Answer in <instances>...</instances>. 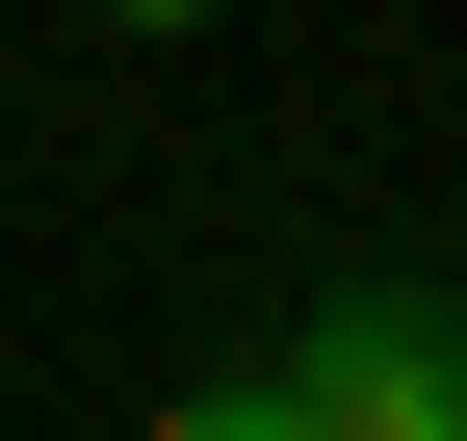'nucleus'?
<instances>
[{
	"label": "nucleus",
	"mask_w": 467,
	"mask_h": 441,
	"mask_svg": "<svg viewBox=\"0 0 467 441\" xmlns=\"http://www.w3.org/2000/svg\"><path fill=\"white\" fill-rule=\"evenodd\" d=\"M104 26H208V0H104Z\"/></svg>",
	"instance_id": "2"
},
{
	"label": "nucleus",
	"mask_w": 467,
	"mask_h": 441,
	"mask_svg": "<svg viewBox=\"0 0 467 441\" xmlns=\"http://www.w3.org/2000/svg\"><path fill=\"white\" fill-rule=\"evenodd\" d=\"M182 441H467V286L441 260H337L312 338H260V364L182 390Z\"/></svg>",
	"instance_id": "1"
}]
</instances>
